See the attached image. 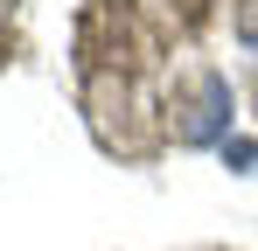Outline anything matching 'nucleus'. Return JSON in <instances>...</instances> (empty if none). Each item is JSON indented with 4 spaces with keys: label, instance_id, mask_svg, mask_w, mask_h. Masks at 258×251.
<instances>
[{
    "label": "nucleus",
    "instance_id": "f257e3e1",
    "mask_svg": "<svg viewBox=\"0 0 258 251\" xmlns=\"http://www.w3.org/2000/svg\"><path fill=\"white\" fill-rule=\"evenodd\" d=\"M223 126H230V84L210 77V84H203V112L188 119V147H210V140H223Z\"/></svg>",
    "mask_w": 258,
    "mask_h": 251
},
{
    "label": "nucleus",
    "instance_id": "f03ea898",
    "mask_svg": "<svg viewBox=\"0 0 258 251\" xmlns=\"http://www.w3.org/2000/svg\"><path fill=\"white\" fill-rule=\"evenodd\" d=\"M223 161H230V167H251L258 147H251V140H223Z\"/></svg>",
    "mask_w": 258,
    "mask_h": 251
}]
</instances>
